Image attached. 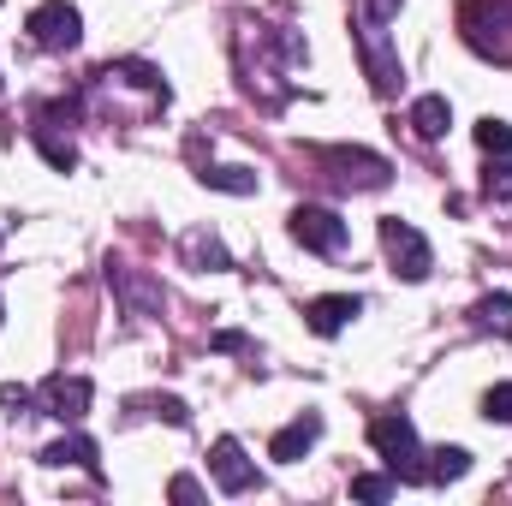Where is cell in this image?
I'll return each mask as SVG.
<instances>
[{
    "label": "cell",
    "instance_id": "d4e9b609",
    "mask_svg": "<svg viewBox=\"0 0 512 506\" xmlns=\"http://www.w3.org/2000/svg\"><path fill=\"white\" fill-rule=\"evenodd\" d=\"M167 495H173V501H203V489H197L191 477H173V489H167Z\"/></svg>",
    "mask_w": 512,
    "mask_h": 506
},
{
    "label": "cell",
    "instance_id": "603a6c76",
    "mask_svg": "<svg viewBox=\"0 0 512 506\" xmlns=\"http://www.w3.org/2000/svg\"><path fill=\"white\" fill-rule=\"evenodd\" d=\"M399 18V0H364V24H387Z\"/></svg>",
    "mask_w": 512,
    "mask_h": 506
},
{
    "label": "cell",
    "instance_id": "ac0fdd59",
    "mask_svg": "<svg viewBox=\"0 0 512 506\" xmlns=\"http://www.w3.org/2000/svg\"><path fill=\"white\" fill-rule=\"evenodd\" d=\"M36 149H42V161H48V167H60V173H72V167H78V149H72V143H60L54 131H36Z\"/></svg>",
    "mask_w": 512,
    "mask_h": 506
},
{
    "label": "cell",
    "instance_id": "d6986e66",
    "mask_svg": "<svg viewBox=\"0 0 512 506\" xmlns=\"http://www.w3.org/2000/svg\"><path fill=\"white\" fill-rule=\"evenodd\" d=\"M483 191H489L495 203H512V155H495V161H489V173H483Z\"/></svg>",
    "mask_w": 512,
    "mask_h": 506
},
{
    "label": "cell",
    "instance_id": "8fae6325",
    "mask_svg": "<svg viewBox=\"0 0 512 506\" xmlns=\"http://www.w3.org/2000/svg\"><path fill=\"white\" fill-rule=\"evenodd\" d=\"M42 465H54V471H66V465H72V471H90V477L102 471V459H96V441H90V435H60V441H48V447H42Z\"/></svg>",
    "mask_w": 512,
    "mask_h": 506
},
{
    "label": "cell",
    "instance_id": "484cf974",
    "mask_svg": "<svg viewBox=\"0 0 512 506\" xmlns=\"http://www.w3.org/2000/svg\"><path fill=\"white\" fill-rule=\"evenodd\" d=\"M215 352H245V334H215Z\"/></svg>",
    "mask_w": 512,
    "mask_h": 506
},
{
    "label": "cell",
    "instance_id": "e0dca14e",
    "mask_svg": "<svg viewBox=\"0 0 512 506\" xmlns=\"http://www.w3.org/2000/svg\"><path fill=\"white\" fill-rule=\"evenodd\" d=\"M185 256H191V268H233L227 251H221L209 233H191V239H185Z\"/></svg>",
    "mask_w": 512,
    "mask_h": 506
},
{
    "label": "cell",
    "instance_id": "ba28073f",
    "mask_svg": "<svg viewBox=\"0 0 512 506\" xmlns=\"http://www.w3.org/2000/svg\"><path fill=\"white\" fill-rule=\"evenodd\" d=\"M352 316H364V298H352V292H328V298H310V304H304V322H310V334H322V340H334Z\"/></svg>",
    "mask_w": 512,
    "mask_h": 506
},
{
    "label": "cell",
    "instance_id": "cb8c5ba5",
    "mask_svg": "<svg viewBox=\"0 0 512 506\" xmlns=\"http://www.w3.org/2000/svg\"><path fill=\"white\" fill-rule=\"evenodd\" d=\"M0 405H6L12 417H18V411L30 405V387H12V381H0Z\"/></svg>",
    "mask_w": 512,
    "mask_h": 506
},
{
    "label": "cell",
    "instance_id": "ffe728a7",
    "mask_svg": "<svg viewBox=\"0 0 512 506\" xmlns=\"http://www.w3.org/2000/svg\"><path fill=\"white\" fill-rule=\"evenodd\" d=\"M477 143H483V155H512V126L507 120H477Z\"/></svg>",
    "mask_w": 512,
    "mask_h": 506
},
{
    "label": "cell",
    "instance_id": "44dd1931",
    "mask_svg": "<svg viewBox=\"0 0 512 506\" xmlns=\"http://www.w3.org/2000/svg\"><path fill=\"white\" fill-rule=\"evenodd\" d=\"M387 495H393V471H387V477H376V471H364V477H352V501H370V506H382Z\"/></svg>",
    "mask_w": 512,
    "mask_h": 506
},
{
    "label": "cell",
    "instance_id": "52a82bcc",
    "mask_svg": "<svg viewBox=\"0 0 512 506\" xmlns=\"http://www.w3.org/2000/svg\"><path fill=\"white\" fill-rule=\"evenodd\" d=\"M209 471H215V483H221L227 495H251L256 489V465L245 459V447H239L233 435H221V441L209 447Z\"/></svg>",
    "mask_w": 512,
    "mask_h": 506
},
{
    "label": "cell",
    "instance_id": "4316f807",
    "mask_svg": "<svg viewBox=\"0 0 512 506\" xmlns=\"http://www.w3.org/2000/svg\"><path fill=\"white\" fill-rule=\"evenodd\" d=\"M0 322H6V304H0Z\"/></svg>",
    "mask_w": 512,
    "mask_h": 506
},
{
    "label": "cell",
    "instance_id": "7a4b0ae2",
    "mask_svg": "<svg viewBox=\"0 0 512 506\" xmlns=\"http://www.w3.org/2000/svg\"><path fill=\"white\" fill-rule=\"evenodd\" d=\"M382 251H387V262H393V274L399 280H429V268H435V251H429V239L411 227V221H399V215H387L382 221Z\"/></svg>",
    "mask_w": 512,
    "mask_h": 506
},
{
    "label": "cell",
    "instance_id": "3957f363",
    "mask_svg": "<svg viewBox=\"0 0 512 506\" xmlns=\"http://www.w3.org/2000/svg\"><path fill=\"white\" fill-rule=\"evenodd\" d=\"M24 30H30V42L48 48V54H72V48L84 42V18H78V6H66V0H42Z\"/></svg>",
    "mask_w": 512,
    "mask_h": 506
},
{
    "label": "cell",
    "instance_id": "5b68a950",
    "mask_svg": "<svg viewBox=\"0 0 512 506\" xmlns=\"http://www.w3.org/2000/svg\"><path fill=\"white\" fill-rule=\"evenodd\" d=\"M322 161L334 167V179H346V185H358V191H382L387 173H393L382 155H370V149H322Z\"/></svg>",
    "mask_w": 512,
    "mask_h": 506
},
{
    "label": "cell",
    "instance_id": "7402d4cb",
    "mask_svg": "<svg viewBox=\"0 0 512 506\" xmlns=\"http://www.w3.org/2000/svg\"><path fill=\"white\" fill-rule=\"evenodd\" d=\"M483 417H489V423H512V381H501V387L483 393Z\"/></svg>",
    "mask_w": 512,
    "mask_h": 506
},
{
    "label": "cell",
    "instance_id": "30bf717a",
    "mask_svg": "<svg viewBox=\"0 0 512 506\" xmlns=\"http://www.w3.org/2000/svg\"><path fill=\"white\" fill-rule=\"evenodd\" d=\"M316 441H322V417H316V411H304V417H292V423H286V429L268 441V459H280V465H298V459H304Z\"/></svg>",
    "mask_w": 512,
    "mask_h": 506
},
{
    "label": "cell",
    "instance_id": "9c48e42d",
    "mask_svg": "<svg viewBox=\"0 0 512 506\" xmlns=\"http://www.w3.org/2000/svg\"><path fill=\"white\" fill-rule=\"evenodd\" d=\"M358 48H364V66H370L376 96H393V84H399V54L387 48L382 24H364V30H358Z\"/></svg>",
    "mask_w": 512,
    "mask_h": 506
},
{
    "label": "cell",
    "instance_id": "9a60e30c",
    "mask_svg": "<svg viewBox=\"0 0 512 506\" xmlns=\"http://www.w3.org/2000/svg\"><path fill=\"white\" fill-rule=\"evenodd\" d=\"M203 185H209V191L251 197V191H256V173H251V167H203Z\"/></svg>",
    "mask_w": 512,
    "mask_h": 506
},
{
    "label": "cell",
    "instance_id": "2e32d148",
    "mask_svg": "<svg viewBox=\"0 0 512 506\" xmlns=\"http://www.w3.org/2000/svg\"><path fill=\"white\" fill-rule=\"evenodd\" d=\"M108 78H131L137 90H155V96L167 102V84H161V72H155L149 60H114V66H108Z\"/></svg>",
    "mask_w": 512,
    "mask_h": 506
},
{
    "label": "cell",
    "instance_id": "5bb4252c",
    "mask_svg": "<svg viewBox=\"0 0 512 506\" xmlns=\"http://www.w3.org/2000/svg\"><path fill=\"white\" fill-rule=\"evenodd\" d=\"M471 322H477V328H489V334H512V298H507V292L477 298V304H471Z\"/></svg>",
    "mask_w": 512,
    "mask_h": 506
},
{
    "label": "cell",
    "instance_id": "6da1fadb",
    "mask_svg": "<svg viewBox=\"0 0 512 506\" xmlns=\"http://www.w3.org/2000/svg\"><path fill=\"white\" fill-rule=\"evenodd\" d=\"M370 447L387 459L393 483H423V447H417V429H411V417L382 411V417L370 423Z\"/></svg>",
    "mask_w": 512,
    "mask_h": 506
},
{
    "label": "cell",
    "instance_id": "7c38bea8",
    "mask_svg": "<svg viewBox=\"0 0 512 506\" xmlns=\"http://www.w3.org/2000/svg\"><path fill=\"white\" fill-rule=\"evenodd\" d=\"M447 126H453V108H447V96H417V102H411V131H417L423 143L447 137Z\"/></svg>",
    "mask_w": 512,
    "mask_h": 506
},
{
    "label": "cell",
    "instance_id": "277c9868",
    "mask_svg": "<svg viewBox=\"0 0 512 506\" xmlns=\"http://www.w3.org/2000/svg\"><path fill=\"white\" fill-rule=\"evenodd\" d=\"M292 239H298L304 251H322V256H334V251H346V221H340L334 209H316V203H298V209H292Z\"/></svg>",
    "mask_w": 512,
    "mask_h": 506
},
{
    "label": "cell",
    "instance_id": "4fadbf2b",
    "mask_svg": "<svg viewBox=\"0 0 512 506\" xmlns=\"http://www.w3.org/2000/svg\"><path fill=\"white\" fill-rule=\"evenodd\" d=\"M471 471V453L465 447H435L429 465H423V483H459Z\"/></svg>",
    "mask_w": 512,
    "mask_h": 506
},
{
    "label": "cell",
    "instance_id": "8992f818",
    "mask_svg": "<svg viewBox=\"0 0 512 506\" xmlns=\"http://www.w3.org/2000/svg\"><path fill=\"white\" fill-rule=\"evenodd\" d=\"M36 399H42V411H48V417H60V423H78V417L90 411L96 387H90L84 376H48Z\"/></svg>",
    "mask_w": 512,
    "mask_h": 506
}]
</instances>
